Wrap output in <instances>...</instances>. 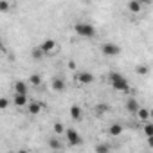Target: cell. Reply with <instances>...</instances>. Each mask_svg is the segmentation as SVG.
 Listing matches in <instances>:
<instances>
[{
	"label": "cell",
	"instance_id": "cell-1",
	"mask_svg": "<svg viewBox=\"0 0 153 153\" xmlns=\"http://www.w3.org/2000/svg\"><path fill=\"white\" fill-rule=\"evenodd\" d=\"M108 81H110V85L114 87V90H117V92H128V90H130L128 79L124 78L123 74H119V72H110V74H108Z\"/></svg>",
	"mask_w": 153,
	"mask_h": 153
},
{
	"label": "cell",
	"instance_id": "cell-2",
	"mask_svg": "<svg viewBox=\"0 0 153 153\" xmlns=\"http://www.w3.org/2000/svg\"><path fill=\"white\" fill-rule=\"evenodd\" d=\"M74 31H76V34H78V36L87 38V40L97 36V29L92 24H88V22H78V24L74 25Z\"/></svg>",
	"mask_w": 153,
	"mask_h": 153
},
{
	"label": "cell",
	"instance_id": "cell-3",
	"mask_svg": "<svg viewBox=\"0 0 153 153\" xmlns=\"http://www.w3.org/2000/svg\"><path fill=\"white\" fill-rule=\"evenodd\" d=\"M101 52H103L105 56H117V54L121 52V47H119L117 43H114V42H105V43L101 45Z\"/></svg>",
	"mask_w": 153,
	"mask_h": 153
},
{
	"label": "cell",
	"instance_id": "cell-4",
	"mask_svg": "<svg viewBox=\"0 0 153 153\" xmlns=\"http://www.w3.org/2000/svg\"><path fill=\"white\" fill-rule=\"evenodd\" d=\"M63 133H65V137H67V140H68V142H70L72 146H79V144L83 142V139H81V135H79L78 131H76L74 128H67V130H65Z\"/></svg>",
	"mask_w": 153,
	"mask_h": 153
},
{
	"label": "cell",
	"instance_id": "cell-5",
	"mask_svg": "<svg viewBox=\"0 0 153 153\" xmlns=\"http://www.w3.org/2000/svg\"><path fill=\"white\" fill-rule=\"evenodd\" d=\"M78 81L83 83V85H90V83L96 81V76H94L92 72H88V70H81V72L78 74Z\"/></svg>",
	"mask_w": 153,
	"mask_h": 153
},
{
	"label": "cell",
	"instance_id": "cell-6",
	"mask_svg": "<svg viewBox=\"0 0 153 153\" xmlns=\"http://www.w3.org/2000/svg\"><path fill=\"white\" fill-rule=\"evenodd\" d=\"M54 49H56V42H54L52 38H47V40L40 45V51H42L45 56H47V54H52V51H54Z\"/></svg>",
	"mask_w": 153,
	"mask_h": 153
},
{
	"label": "cell",
	"instance_id": "cell-7",
	"mask_svg": "<svg viewBox=\"0 0 153 153\" xmlns=\"http://www.w3.org/2000/svg\"><path fill=\"white\" fill-rule=\"evenodd\" d=\"M51 87H52V90H56V92L65 90V81H63V78H59V76L52 78V79H51Z\"/></svg>",
	"mask_w": 153,
	"mask_h": 153
},
{
	"label": "cell",
	"instance_id": "cell-8",
	"mask_svg": "<svg viewBox=\"0 0 153 153\" xmlns=\"http://www.w3.org/2000/svg\"><path fill=\"white\" fill-rule=\"evenodd\" d=\"M124 108H126V110H128L130 114H137V110H139L140 106H139V101H137V99L130 97V99H128V101L124 103Z\"/></svg>",
	"mask_w": 153,
	"mask_h": 153
},
{
	"label": "cell",
	"instance_id": "cell-9",
	"mask_svg": "<svg viewBox=\"0 0 153 153\" xmlns=\"http://www.w3.org/2000/svg\"><path fill=\"white\" fill-rule=\"evenodd\" d=\"M123 131H124V126H123V124H119V123L110 124V128H108V135H110V137H119Z\"/></svg>",
	"mask_w": 153,
	"mask_h": 153
},
{
	"label": "cell",
	"instance_id": "cell-10",
	"mask_svg": "<svg viewBox=\"0 0 153 153\" xmlns=\"http://www.w3.org/2000/svg\"><path fill=\"white\" fill-rule=\"evenodd\" d=\"M70 117H72L74 121H81V117H83L81 106H78V105H72V106H70Z\"/></svg>",
	"mask_w": 153,
	"mask_h": 153
},
{
	"label": "cell",
	"instance_id": "cell-11",
	"mask_svg": "<svg viewBox=\"0 0 153 153\" xmlns=\"http://www.w3.org/2000/svg\"><path fill=\"white\" fill-rule=\"evenodd\" d=\"M27 83L25 81H22V79H18L16 83H15V94H27Z\"/></svg>",
	"mask_w": 153,
	"mask_h": 153
},
{
	"label": "cell",
	"instance_id": "cell-12",
	"mask_svg": "<svg viewBox=\"0 0 153 153\" xmlns=\"http://www.w3.org/2000/svg\"><path fill=\"white\" fill-rule=\"evenodd\" d=\"M15 105L16 106H25L27 105V94H15Z\"/></svg>",
	"mask_w": 153,
	"mask_h": 153
},
{
	"label": "cell",
	"instance_id": "cell-13",
	"mask_svg": "<svg viewBox=\"0 0 153 153\" xmlns=\"http://www.w3.org/2000/svg\"><path fill=\"white\" fill-rule=\"evenodd\" d=\"M128 9H130L131 13H139V11L142 9V4L139 2V0H130V4H128Z\"/></svg>",
	"mask_w": 153,
	"mask_h": 153
},
{
	"label": "cell",
	"instance_id": "cell-14",
	"mask_svg": "<svg viewBox=\"0 0 153 153\" xmlns=\"http://www.w3.org/2000/svg\"><path fill=\"white\" fill-rule=\"evenodd\" d=\"M40 110H42V105H40V103H31V105H29V114H31V115H38Z\"/></svg>",
	"mask_w": 153,
	"mask_h": 153
},
{
	"label": "cell",
	"instance_id": "cell-15",
	"mask_svg": "<svg viewBox=\"0 0 153 153\" xmlns=\"http://www.w3.org/2000/svg\"><path fill=\"white\" fill-rule=\"evenodd\" d=\"M29 83L34 85V87H38V85L42 83V76H40V74H31V76H29Z\"/></svg>",
	"mask_w": 153,
	"mask_h": 153
},
{
	"label": "cell",
	"instance_id": "cell-16",
	"mask_svg": "<svg viewBox=\"0 0 153 153\" xmlns=\"http://www.w3.org/2000/svg\"><path fill=\"white\" fill-rule=\"evenodd\" d=\"M9 9H11L9 0H0V13H9Z\"/></svg>",
	"mask_w": 153,
	"mask_h": 153
},
{
	"label": "cell",
	"instance_id": "cell-17",
	"mask_svg": "<svg viewBox=\"0 0 153 153\" xmlns=\"http://www.w3.org/2000/svg\"><path fill=\"white\" fill-rule=\"evenodd\" d=\"M137 114H139V119H142V121H148V117H149V112L146 108H139Z\"/></svg>",
	"mask_w": 153,
	"mask_h": 153
},
{
	"label": "cell",
	"instance_id": "cell-18",
	"mask_svg": "<svg viewBox=\"0 0 153 153\" xmlns=\"http://www.w3.org/2000/svg\"><path fill=\"white\" fill-rule=\"evenodd\" d=\"M31 56H33L34 59H42V58H43L45 54H43V52L40 51V47H36V49H33V52H31Z\"/></svg>",
	"mask_w": 153,
	"mask_h": 153
},
{
	"label": "cell",
	"instance_id": "cell-19",
	"mask_svg": "<svg viewBox=\"0 0 153 153\" xmlns=\"http://www.w3.org/2000/svg\"><path fill=\"white\" fill-rule=\"evenodd\" d=\"M144 133H146V137H153V124H149V123H146L144 124Z\"/></svg>",
	"mask_w": 153,
	"mask_h": 153
},
{
	"label": "cell",
	"instance_id": "cell-20",
	"mask_svg": "<svg viewBox=\"0 0 153 153\" xmlns=\"http://www.w3.org/2000/svg\"><path fill=\"white\" fill-rule=\"evenodd\" d=\"M49 146H51L52 149H59V148H61V144H59L58 139H51V140H49Z\"/></svg>",
	"mask_w": 153,
	"mask_h": 153
},
{
	"label": "cell",
	"instance_id": "cell-21",
	"mask_svg": "<svg viewBox=\"0 0 153 153\" xmlns=\"http://www.w3.org/2000/svg\"><path fill=\"white\" fill-rule=\"evenodd\" d=\"M96 151H97V153H105V151H110V146H108V144H99V146H96Z\"/></svg>",
	"mask_w": 153,
	"mask_h": 153
},
{
	"label": "cell",
	"instance_id": "cell-22",
	"mask_svg": "<svg viewBox=\"0 0 153 153\" xmlns=\"http://www.w3.org/2000/svg\"><path fill=\"white\" fill-rule=\"evenodd\" d=\"M9 106V99L7 97H0V110H6Z\"/></svg>",
	"mask_w": 153,
	"mask_h": 153
},
{
	"label": "cell",
	"instance_id": "cell-23",
	"mask_svg": "<svg viewBox=\"0 0 153 153\" xmlns=\"http://www.w3.org/2000/svg\"><path fill=\"white\" fill-rule=\"evenodd\" d=\"M148 70H149L148 65H139L137 67V74H148Z\"/></svg>",
	"mask_w": 153,
	"mask_h": 153
},
{
	"label": "cell",
	"instance_id": "cell-24",
	"mask_svg": "<svg viewBox=\"0 0 153 153\" xmlns=\"http://www.w3.org/2000/svg\"><path fill=\"white\" fill-rule=\"evenodd\" d=\"M54 131H56V133H63V131H65L63 124H61V123H56V124H54Z\"/></svg>",
	"mask_w": 153,
	"mask_h": 153
},
{
	"label": "cell",
	"instance_id": "cell-25",
	"mask_svg": "<svg viewBox=\"0 0 153 153\" xmlns=\"http://www.w3.org/2000/svg\"><path fill=\"white\" fill-rule=\"evenodd\" d=\"M139 2H140V4L144 6V4H149V2H151V0H139Z\"/></svg>",
	"mask_w": 153,
	"mask_h": 153
}]
</instances>
